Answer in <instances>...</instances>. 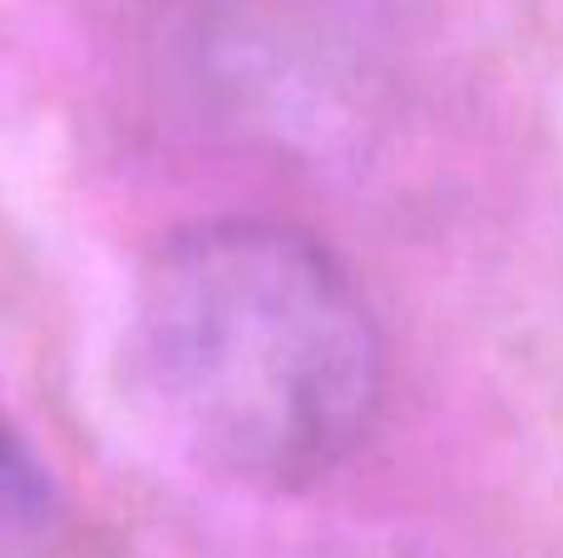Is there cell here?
Here are the masks:
<instances>
[{
    "instance_id": "2",
    "label": "cell",
    "mask_w": 563,
    "mask_h": 558,
    "mask_svg": "<svg viewBox=\"0 0 563 558\" xmlns=\"http://www.w3.org/2000/svg\"><path fill=\"white\" fill-rule=\"evenodd\" d=\"M59 524V490L30 440L0 415V558H30Z\"/></svg>"
},
{
    "instance_id": "1",
    "label": "cell",
    "mask_w": 563,
    "mask_h": 558,
    "mask_svg": "<svg viewBox=\"0 0 563 558\" xmlns=\"http://www.w3.org/2000/svg\"><path fill=\"white\" fill-rule=\"evenodd\" d=\"M124 376L194 465L247 490H307L371 440L386 351L361 287L287 223L174 233L134 277Z\"/></svg>"
}]
</instances>
